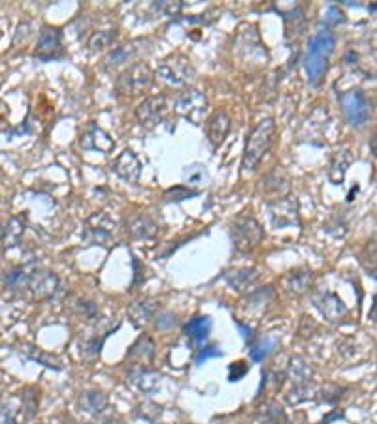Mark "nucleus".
Wrapping results in <instances>:
<instances>
[{"label": "nucleus", "mask_w": 377, "mask_h": 424, "mask_svg": "<svg viewBox=\"0 0 377 424\" xmlns=\"http://www.w3.org/2000/svg\"><path fill=\"white\" fill-rule=\"evenodd\" d=\"M153 83V70L147 63H134L124 68L115 81V89L123 97L134 98L147 91Z\"/></svg>", "instance_id": "3"}, {"label": "nucleus", "mask_w": 377, "mask_h": 424, "mask_svg": "<svg viewBox=\"0 0 377 424\" xmlns=\"http://www.w3.org/2000/svg\"><path fill=\"white\" fill-rule=\"evenodd\" d=\"M63 53V42H60V31L49 25H43L40 38H38L34 57L42 60L57 59Z\"/></svg>", "instance_id": "12"}, {"label": "nucleus", "mask_w": 377, "mask_h": 424, "mask_svg": "<svg viewBox=\"0 0 377 424\" xmlns=\"http://www.w3.org/2000/svg\"><path fill=\"white\" fill-rule=\"evenodd\" d=\"M287 376L289 379L297 383V385H306V383L312 381L313 370L312 366L307 364L304 359H292L291 364H289V370H287Z\"/></svg>", "instance_id": "28"}, {"label": "nucleus", "mask_w": 377, "mask_h": 424, "mask_svg": "<svg viewBox=\"0 0 377 424\" xmlns=\"http://www.w3.org/2000/svg\"><path fill=\"white\" fill-rule=\"evenodd\" d=\"M336 36L329 31L319 33L307 43L306 57H304V68H306L307 80L312 85H317L323 80L324 72L329 68V60L334 53Z\"/></svg>", "instance_id": "1"}, {"label": "nucleus", "mask_w": 377, "mask_h": 424, "mask_svg": "<svg viewBox=\"0 0 377 424\" xmlns=\"http://www.w3.org/2000/svg\"><path fill=\"white\" fill-rule=\"evenodd\" d=\"M108 396L98 391L81 392L80 398H78V409L81 413L91 415V417L104 413L108 409Z\"/></svg>", "instance_id": "19"}, {"label": "nucleus", "mask_w": 377, "mask_h": 424, "mask_svg": "<svg viewBox=\"0 0 377 424\" xmlns=\"http://www.w3.org/2000/svg\"><path fill=\"white\" fill-rule=\"evenodd\" d=\"M341 107H344L345 121L351 127H364L372 117V102L362 91H347L341 95Z\"/></svg>", "instance_id": "8"}, {"label": "nucleus", "mask_w": 377, "mask_h": 424, "mask_svg": "<svg viewBox=\"0 0 377 424\" xmlns=\"http://www.w3.org/2000/svg\"><path fill=\"white\" fill-rule=\"evenodd\" d=\"M221 351L217 349V347H210V349H202L198 354V359H196V364H202L208 359H216V356H221Z\"/></svg>", "instance_id": "44"}, {"label": "nucleus", "mask_w": 377, "mask_h": 424, "mask_svg": "<svg viewBox=\"0 0 377 424\" xmlns=\"http://www.w3.org/2000/svg\"><path fill=\"white\" fill-rule=\"evenodd\" d=\"M341 392H345V388L338 387V385H324V387L317 388V398H321L326 403H336L344 396Z\"/></svg>", "instance_id": "36"}, {"label": "nucleus", "mask_w": 377, "mask_h": 424, "mask_svg": "<svg viewBox=\"0 0 377 424\" xmlns=\"http://www.w3.org/2000/svg\"><path fill=\"white\" fill-rule=\"evenodd\" d=\"M2 83H4V78H2V75H0V87H2Z\"/></svg>", "instance_id": "51"}, {"label": "nucleus", "mask_w": 377, "mask_h": 424, "mask_svg": "<svg viewBox=\"0 0 377 424\" xmlns=\"http://www.w3.org/2000/svg\"><path fill=\"white\" fill-rule=\"evenodd\" d=\"M353 164V153L349 149H338L330 159V168H329V179L334 185L344 183V177L349 170V166Z\"/></svg>", "instance_id": "22"}, {"label": "nucleus", "mask_w": 377, "mask_h": 424, "mask_svg": "<svg viewBox=\"0 0 377 424\" xmlns=\"http://www.w3.org/2000/svg\"><path fill=\"white\" fill-rule=\"evenodd\" d=\"M115 221L110 217L106 211H98V213H92L89 219L85 221L83 225V242L87 245H102V248H108L113 243V234H115Z\"/></svg>", "instance_id": "5"}, {"label": "nucleus", "mask_w": 377, "mask_h": 424, "mask_svg": "<svg viewBox=\"0 0 377 424\" xmlns=\"http://www.w3.org/2000/svg\"><path fill=\"white\" fill-rule=\"evenodd\" d=\"M166 98L164 97H149L146 98L140 106L136 107V117L144 127H155L159 121H162L166 113Z\"/></svg>", "instance_id": "13"}, {"label": "nucleus", "mask_w": 377, "mask_h": 424, "mask_svg": "<svg viewBox=\"0 0 377 424\" xmlns=\"http://www.w3.org/2000/svg\"><path fill=\"white\" fill-rule=\"evenodd\" d=\"M272 298H274V292L270 290V287H266V289L262 290H257V292H253V295L249 296L248 309L253 313L266 312V309H268V304L272 302Z\"/></svg>", "instance_id": "32"}, {"label": "nucleus", "mask_w": 377, "mask_h": 424, "mask_svg": "<svg viewBox=\"0 0 377 424\" xmlns=\"http://www.w3.org/2000/svg\"><path fill=\"white\" fill-rule=\"evenodd\" d=\"M206 110H208V98L198 89H187L179 95L178 102H176V112L193 124L202 123Z\"/></svg>", "instance_id": "9"}, {"label": "nucleus", "mask_w": 377, "mask_h": 424, "mask_svg": "<svg viewBox=\"0 0 377 424\" xmlns=\"http://www.w3.org/2000/svg\"><path fill=\"white\" fill-rule=\"evenodd\" d=\"M6 280H8V272H4V270L0 268V292L6 290Z\"/></svg>", "instance_id": "47"}, {"label": "nucleus", "mask_w": 377, "mask_h": 424, "mask_svg": "<svg viewBox=\"0 0 377 424\" xmlns=\"http://www.w3.org/2000/svg\"><path fill=\"white\" fill-rule=\"evenodd\" d=\"M313 398H317V388L312 387L309 383H306V385H297V387L292 388L287 394V402L291 403V406H298V403L313 400Z\"/></svg>", "instance_id": "33"}, {"label": "nucleus", "mask_w": 377, "mask_h": 424, "mask_svg": "<svg viewBox=\"0 0 377 424\" xmlns=\"http://www.w3.org/2000/svg\"><path fill=\"white\" fill-rule=\"evenodd\" d=\"M275 345H277V339L266 338L264 341H260L257 347H253V349H251V360H253V362H262V360L266 359V356H268L272 351H274Z\"/></svg>", "instance_id": "35"}, {"label": "nucleus", "mask_w": 377, "mask_h": 424, "mask_svg": "<svg viewBox=\"0 0 377 424\" xmlns=\"http://www.w3.org/2000/svg\"><path fill=\"white\" fill-rule=\"evenodd\" d=\"M153 354H155V344H153V339L147 338V336H142L138 341H136L129 351V359H136V360H147L153 359Z\"/></svg>", "instance_id": "30"}, {"label": "nucleus", "mask_w": 377, "mask_h": 424, "mask_svg": "<svg viewBox=\"0 0 377 424\" xmlns=\"http://www.w3.org/2000/svg\"><path fill=\"white\" fill-rule=\"evenodd\" d=\"M31 27H33V23H21L19 27H17V33H16V38H14V46H17V43L21 42V38H23V43L27 42L28 36L33 34V31H31Z\"/></svg>", "instance_id": "41"}, {"label": "nucleus", "mask_w": 377, "mask_h": 424, "mask_svg": "<svg viewBox=\"0 0 377 424\" xmlns=\"http://www.w3.org/2000/svg\"><path fill=\"white\" fill-rule=\"evenodd\" d=\"M81 147L89 151H102V153H110V151H113V147H115V142L110 138L108 132H104L102 129H98L97 124H91V129L81 136Z\"/></svg>", "instance_id": "17"}, {"label": "nucleus", "mask_w": 377, "mask_h": 424, "mask_svg": "<svg viewBox=\"0 0 377 424\" xmlns=\"http://www.w3.org/2000/svg\"><path fill=\"white\" fill-rule=\"evenodd\" d=\"M226 283L230 285L236 292H245L259 280V270L257 268H238L225 274Z\"/></svg>", "instance_id": "20"}, {"label": "nucleus", "mask_w": 377, "mask_h": 424, "mask_svg": "<svg viewBox=\"0 0 377 424\" xmlns=\"http://www.w3.org/2000/svg\"><path fill=\"white\" fill-rule=\"evenodd\" d=\"M156 75L172 87H188L196 80V68L184 55H172L161 63Z\"/></svg>", "instance_id": "4"}, {"label": "nucleus", "mask_w": 377, "mask_h": 424, "mask_svg": "<svg viewBox=\"0 0 377 424\" xmlns=\"http://www.w3.org/2000/svg\"><path fill=\"white\" fill-rule=\"evenodd\" d=\"M100 424H124V423L121 419H108V420H104V423H100Z\"/></svg>", "instance_id": "48"}, {"label": "nucleus", "mask_w": 377, "mask_h": 424, "mask_svg": "<svg viewBox=\"0 0 377 424\" xmlns=\"http://www.w3.org/2000/svg\"><path fill=\"white\" fill-rule=\"evenodd\" d=\"M232 240L240 253L253 251L264 240V228L255 217H238L232 225Z\"/></svg>", "instance_id": "7"}, {"label": "nucleus", "mask_w": 377, "mask_h": 424, "mask_svg": "<svg viewBox=\"0 0 377 424\" xmlns=\"http://www.w3.org/2000/svg\"><path fill=\"white\" fill-rule=\"evenodd\" d=\"M162 376L161 373H156V371H147V370H140L138 373H134V383L138 385L142 392H146V394H151V392H155L156 388L161 387Z\"/></svg>", "instance_id": "29"}, {"label": "nucleus", "mask_w": 377, "mask_h": 424, "mask_svg": "<svg viewBox=\"0 0 377 424\" xmlns=\"http://www.w3.org/2000/svg\"><path fill=\"white\" fill-rule=\"evenodd\" d=\"M25 228H27V221L21 215H14L10 217V221L4 225V245L8 248H14L17 243L21 242L23 236H25Z\"/></svg>", "instance_id": "25"}, {"label": "nucleus", "mask_w": 377, "mask_h": 424, "mask_svg": "<svg viewBox=\"0 0 377 424\" xmlns=\"http://www.w3.org/2000/svg\"><path fill=\"white\" fill-rule=\"evenodd\" d=\"M155 8L164 16H178L179 11H181V2H159L155 4Z\"/></svg>", "instance_id": "40"}, {"label": "nucleus", "mask_w": 377, "mask_h": 424, "mask_svg": "<svg viewBox=\"0 0 377 424\" xmlns=\"http://www.w3.org/2000/svg\"><path fill=\"white\" fill-rule=\"evenodd\" d=\"M312 302L313 306L321 312V315L330 322L341 321L347 315V306L344 304V300L338 295H334V292H330V290H317V292H313Z\"/></svg>", "instance_id": "11"}, {"label": "nucleus", "mask_w": 377, "mask_h": 424, "mask_svg": "<svg viewBox=\"0 0 377 424\" xmlns=\"http://www.w3.org/2000/svg\"><path fill=\"white\" fill-rule=\"evenodd\" d=\"M59 285L60 280L57 277V274L38 268L34 272L31 283H28V290L33 292L34 298H49V296H53L57 292Z\"/></svg>", "instance_id": "15"}, {"label": "nucleus", "mask_w": 377, "mask_h": 424, "mask_svg": "<svg viewBox=\"0 0 377 424\" xmlns=\"http://www.w3.org/2000/svg\"><path fill=\"white\" fill-rule=\"evenodd\" d=\"M206 177V170L202 166H191L187 172V183H202Z\"/></svg>", "instance_id": "43"}, {"label": "nucleus", "mask_w": 377, "mask_h": 424, "mask_svg": "<svg viewBox=\"0 0 377 424\" xmlns=\"http://www.w3.org/2000/svg\"><path fill=\"white\" fill-rule=\"evenodd\" d=\"M156 312V302L151 300V298H146V300H138L134 302L132 306L129 307V317L130 321L134 322L136 327H142L153 319Z\"/></svg>", "instance_id": "24"}, {"label": "nucleus", "mask_w": 377, "mask_h": 424, "mask_svg": "<svg viewBox=\"0 0 377 424\" xmlns=\"http://www.w3.org/2000/svg\"><path fill=\"white\" fill-rule=\"evenodd\" d=\"M113 172L117 174L121 179L129 183H136L142 176V162L136 157L134 151L124 149L119 153V157L113 161Z\"/></svg>", "instance_id": "14"}, {"label": "nucleus", "mask_w": 377, "mask_h": 424, "mask_svg": "<svg viewBox=\"0 0 377 424\" xmlns=\"http://www.w3.org/2000/svg\"><path fill=\"white\" fill-rule=\"evenodd\" d=\"M262 189L268 194H274L275 200L283 198L287 193H289V189H291V183H289V177L285 176L280 170H275V172L268 174V176L262 179Z\"/></svg>", "instance_id": "23"}, {"label": "nucleus", "mask_w": 377, "mask_h": 424, "mask_svg": "<svg viewBox=\"0 0 377 424\" xmlns=\"http://www.w3.org/2000/svg\"><path fill=\"white\" fill-rule=\"evenodd\" d=\"M176 324V317H172L170 313H164V315H161V319L156 321V328H168V327H174Z\"/></svg>", "instance_id": "45"}, {"label": "nucleus", "mask_w": 377, "mask_h": 424, "mask_svg": "<svg viewBox=\"0 0 377 424\" xmlns=\"http://www.w3.org/2000/svg\"><path fill=\"white\" fill-rule=\"evenodd\" d=\"M238 328L243 332V338H245V341H251L253 339V328L245 327V324H242V322H238Z\"/></svg>", "instance_id": "46"}, {"label": "nucleus", "mask_w": 377, "mask_h": 424, "mask_svg": "<svg viewBox=\"0 0 377 424\" xmlns=\"http://www.w3.org/2000/svg\"><path fill=\"white\" fill-rule=\"evenodd\" d=\"M196 194H198V191H188V189L185 187H174V189H168L166 193H164V198L179 202V200L193 198V196H196Z\"/></svg>", "instance_id": "37"}, {"label": "nucleus", "mask_w": 377, "mask_h": 424, "mask_svg": "<svg viewBox=\"0 0 377 424\" xmlns=\"http://www.w3.org/2000/svg\"><path fill=\"white\" fill-rule=\"evenodd\" d=\"M23 351H25V354H27L28 359L36 360V362H40V364L49 366V368H55V370H60V368H63V362H60L57 356H53V354L43 353V351H40V349H34V347H25Z\"/></svg>", "instance_id": "34"}, {"label": "nucleus", "mask_w": 377, "mask_h": 424, "mask_svg": "<svg viewBox=\"0 0 377 424\" xmlns=\"http://www.w3.org/2000/svg\"><path fill=\"white\" fill-rule=\"evenodd\" d=\"M249 366L245 362H236L230 366V381H240L245 373H248Z\"/></svg>", "instance_id": "42"}, {"label": "nucleus", "mask_w": 377, "mask_h": 424, "mask_svg": "<svg viewBox=\"0 0 377 424\" xmlns=\"http://www.w3.org/2000/svg\"><path fill=\"white\" fill-rule=\"evenodd\" d=\"M230 127L232 119L225 110H217V112L211 115L210 121H208V140H210L213 149H217V147L225 142V138L228 136V132H230Z\"/></svg>", "instance_id": "16"}, {"label": "nucleus", "mask_w": 377, "mask_h": 424, "mask_svg": "<svg viewBox=\"0 0 377 424\" xmlns=\"http://www.w3.org/2000/svg\"><path fill=\"white\" fill-rule=\"evenodd\" d=\"M78 312H80V315H83L85 319H95L98 315L97 306H95L92 302H87V300L78 302Z\"/></svg>", "instance_id": "39"}, {"label": "nucleus", "mask_w": 377, "mask_h": 424, "mask_svg": "<svg viewBox=\"0 0 377 424\" xmlns=\"http://www.w3.org/2000/svg\"><path fill=\"white\" fill-rule=\"evenodd\" d=\"M147 40H132V42L124 43L121 48H115L112 53L108 55V59H106V65L108 66H119L123 65V63H129V60L136 59L138 55L144 53V46Z\"/></svg>", "instance_id": "21"}, {"label": "nucleus", "mask_w": 377, "mask_h": 424, "mask_svg": "<svg viewBox=\"0 0 377 424\" xmlns=\"http://www.w3.org/2000/svg\"><path fill=\"white\" fill-rule=\"evenodd\" d=\"M129 232L130 236L138 240V242H151L159 234V225L151 219L149 215L140 213L129 223Z\"/></svg>", "instance_id": "18"}, {"label": "nucleus", "mask_w": 377, "mask_h": 424, "mask_svg": "<svg viewBox=\"0 0 377 424\" xmlns=\"http://www.w3.org/2000/svg\"><path fill=\"white\" fill-rule=\"evenodd\" d=\"M275 121L274 119H262L248 136L245 149H243L242 168L243 172H253L259 166L264 155L268 153L270 147L274 145L275 140Z\"/></svg>", "instance_id": "2"}, {"label": "nucleus", "mask_w": 377, "mask_h": 424, "mask_svg": "<svg viewBox=\"0 0 377 424\" xmlns=\"http://www.w3.org/2000/svg\"><path fill=\"white\" fill-rule=\"evenodd\" d=\"M312 281H313L312 272H291V274L287 275L285 283L291 295L302 296V295H306L307 290H309Z\"/></svg>", "instance_id": "27"}, {"label": "nucleus", "mask_w": 377, "mask_h": 424, "mask_svg": "<svg viewBox=\"0 0 377 424\" xmlns=\"http://www.w3.org/2000/svg\"><path fill=\"white\" fill-rule=\"evenodd\" d=\"M115 40V34L112 31H97V33H92L91 38H89V42H87V48L91 53H100V51H106Z\"/></svg>", "instance_id": "31"}, {"label": "nucleus", "mask_w": 377, "mask_h": 424, "mask_svg": "<svg viewBox=\"0 0 377 424\" xmlns=\"http://www.w3.org/2000/svg\"><path fill=\"white\" fill-rule=\"evenodd\" d=\"M270 219L274 228H287V226H300L298 217V200L294 196H283V198L272 200L268 204Z\"/></svg>", "instance_id": "10"}, {"label": "nucleus", "mask_w": 377, "mask_h": 424, "mask_svg": "<svg viewBox=\"0 0 377 424\" xmlns=\"http://www.w3.org/2000/svg\"><path fill=\"white\" fill-rule=\"evenodd\" d=\"M2 240H4V223L0 219V243H2Z\"/></svg>", "instance_id": "49"}, {"label": "nucleus", "mask_w": 377, "mask_h": 424, "mask_svg": "<svg viewBox=\"0 0 377 424\" xmlns=\"http://www.w3.org/2000/svg\"><path fill=\"white\" fill-rule=\"evenodd\" d=\"M324 21H326V25H330V27H338V25H344L345 23V16L344 11H339L338 8H329V11H326V17H324Z\"/></svg>", "instance_id": "38"}, {"label": "nucleus", "mask_w": 377, "mask_h": 424, "mask_svg": "<svg viewBox=\"0 0 377 424\" xmlns=\"http://www.w3.org/2000/svg\"><path fill=\"white\" fill-rule=\"evenodd\" d=\"M38 409L36 394L28 391L0 403V424H19L21 419H31Z\"/></svg>", "instance_id": "6"}, {"label": "nucleus", "mask_w": 377, "mask_h": 424, "mask_svg": "<svg viewBox=\"0 0 377 424\" xmlns=\"http://www.w3.org/2000/svg\"><path fill=\"white\" fill-rule=\"evenodd\" d=\"M356 191H359V187H355V189H353V191H351V193H349V196H347V200H349V202H351V200H353V198H355Z\"/></svg>", "instance_id": "50"}, {"label": "nucleus", "mask_w": 377, "mask_h": 424, "mask_svg": "<svg viewBox=\"0 0 377 424\" xmlns=\"http://www.w3.org/2000/svg\"><path fill=\"white\" fill-rule=\"evenodd\" d=\"M211 332V319L210 317H196L185 324V334L188 339H193L194 344H204Z\"/></svg>", "instance_id": "26"}]
</instances>
